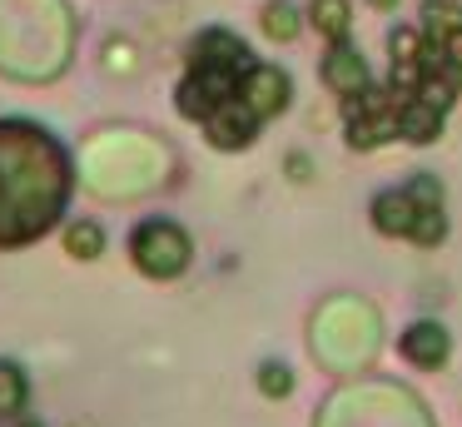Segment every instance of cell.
<instances>
[{
  "label": "cell",
  "instance_id": "obj_1",
  "mask_svg": "<svg viewBox=\"0 0 462 427\" xmlns=\"http://www.w3.org/2000/svg\"><path fill=\"white\" fill-rule=\"evenodd\" d=\"M388 85H368L363 95L338 99L343 105V129L358 154L388 144V139H408V144H432L442 135V119L462 95V60L442 50L428 30H393L388 40Z\"/></svg>",
  "mask_w": 462,
  "mask_h": 427
},
{
  "label": "cell",
  "instance_id": "obj_2",
  "mask_svg": "<svg viewBox=\"0 0 462 427\" xmlns=\"http://www.w3.org/2000/svg\"><path fill=\"white\" fill-rule=\"evenodd\" d=\"M75 199V154L51 125L0 115V254L60 234Z\"/></svg>",
  "mask_w": 462,
  "mask_h": 427
},
{
  "label": "cell",
  "instance_id": "obj_3",
  "mask_svg": "<svg viewBox=\"0 0 462 427\" xmlns=\"http://www.w3.org/2000/svg\"><path fill=\"white\" fill-rule=\"evenodd\" d=\"M249 65H254V50L234 30L224 25L199 30L189 40V60H184V79L174 89V109L184 119H194V125H204L224 99L239 95V79L249 75Z\"/></svg>",
  "mask_w": 462,
  "mask_h": 427
},
{
  "label": "cell",
  "instance_id": "obj_4",
  "mask_svg": "<svg viewBox=\"0 0 462 427\" xmlns=\"http://www.w3.org/2000/svg\"><path fill=\"white\" fill-rule=\"evenodd\" d=\"M130 264L140 268L144 278H154V283H174V278H184L189 264H194L189 228L174 224V218H164V214L140 218V224L130 228Z\"/></svg>",
  "mask_w": 462,
  "mask_h": 427
},
{
  "label": "cell",
  "instance_id": "obj_5",
  "mask_svg": "<svg viewBox=\"0 0 462 427\" xmlns=\"http://www.w3.org/2000/svg\"><path fill=\"white\" fill-rule=\"evenodd\" d=\"M239 99L249 105V115L259 119V125H269V119H273V115H283V109H289V99H293V79H289V70H279V65H259V60H254L249 75L239 79Z\"/></svg>",
  "mask_w": 462,
  "mask_h": 427
},
{
  "label": "cell",
  "instance_id": "obj_6",
  "mask_svg": "<svg viewBox=\"0 0 462 427\" xmlns=\"http://www.w3.org/2000/svg\"><path fill=\"white\" fill-rule=\"evenodd\" d=\"M398 353H402V363L418 367V373H442L448 357H452L448 323H438V318H412L398 338Z\"/></svg>",
  "mask_w": 462,
  "mask_h": 427
},
{
  "label": "cell",
  "instance_id": "obj_7",
  "mask_svg": "<svg viewBox=\"0 0 462 427\" xmlns=\"http://www.w3.org/2000/svg\"><path fill=\"white\" fill-rule=\"evenodd\" d=\"M199 129H204V139H209L214 149H224V154H239V149L254 144V135H259V119H254L249 105L234 95V99H224V105L214 109V115L204 119Z\"/></svg>",
  "mask_w": 462,
  "mask_h": 427
},
{
  "label": "cell",
  "instance_id": "obj_8",
  "mask_svg": "<svg viewBox=\"0 0 462 427\" xmlns=\"http://www.w3.org/2000/svg\"><path fill=\"white\" fill-rule=\"evenodd\" d=\"M323 85L338 99L363 95V89L373 85V70H368V60H363V50L348 45V40H333L328 55H323Z\"/></svg>",
  "mask_w": 462,
  "mask_h": 427
},
{
  "label": "cell",
  "instance_id": "obj_9",
  "mask_svg": "<svg viewBox=\"0 0 462 427\" xmlns=\"http://www.w3.org/2000/svg\"><path fill=\"white\" fill-rule=\"evenodd\" d=\"M412 224H418V194H412L408 184L398 189H383L378 199H373V228L388 238H408Z\"/></svg>",
  "mask_w": 462,
  "mask_h": 427
},
{
  "label": "cell",
  "instance_id": "obj_10",
  "mask_svg": "<svg viewBox=\"0 0 462 427\" xmlns=\"http://www.w3.org/2000/svg\"><path fill=\"white\" fill-rule=\"evenodd\" d=\"M31 397H35L31 367H25L21 357H5V353H0V427H11L15 417L31 413Z\"/></svg>",
  "mask_w": 462,
  "mask_h": 427
},
{
  "label": "cell",
  "instance_id": "obj_11",
  "mask_svg": "<svg viewBox=\"0 0 462 427\" xmlns=\"http://www.w3.org/2000/svg\"><path fill=\"white\" fill-rule=\"evenodd\" d=\"M60 244L75 264H95L105 254V224L100 218H85V214H70L60 224Z\"/></svg>",
  "mask_w": 462,
  "mask_h": 427
},
{
  "label": "cell",
  "instance_id": "obj_12",
  "mask_svg": "<svg viewBox=\"0 0 462 427\" xmlns=\"http://www.w3.org/2000/svg\"><path fill=\"white\" fill-rule=\"evenodd\" d=\"M259 25H263V35H269V40L289 45V40H299L303 15H299V5H293V0H269V5H263V15H259Z\"/></svg>",
  "mask_w": 462,
  "mask_h": 427
},
{
  "label": "cell",
  "instance_id": "obj_13",
  "mask_svg": "<svg viewBox=\"0 0 462 427\" xmlns=\"http://www.w3.org/2000/svg\"><path fill=\"white\" fill-rule=\"evenodd\" d=\"M309 20H313V30H319V35H328V45H333V40H348L353 10H348V0H313Z\"/></svg>",
  "mask_w": 462,
  "mask_h": 427
},
{
  "label": "cell",
  "instance_id": "obj_14",
  "mask_svg": "<svg viewBox=\"0 0 462 427\" xmlns=\"http://www.w3.org/2000/svg\"><path fill=\"white\" fill-rule=\"evenodd\" d=\"M254 383H259V393L269 397V403H283V397H293V387H299V373H293L283 357H263Z\"/></svg>",
  "mask_w": 462,
  "mask_h": 427
},
{
  "label": "cell",
  "instance_id": "obj_15",
  "mask_svg": "<svg viewBox=\"0 0 462 427\" xmlns=\"http://www.w3.org/2000/svg\"><path fill=\"white\" fill-rule=\"evenodd\" d=\"M11 427H45V417H35V413H25V417H15Z\"/></svg>",
  "mask_w": 462,
  "mask_h": 427
},
{
  "label": "cell",
  "instance_id": "obj_16",
  "mask_svg": "<svg viewBox=\"0 0 462 427\" xmlns=\"http://www.w3.org/2000/svg\"><path fill=\"white\" fill-rule=\"evenodd\" d=\"M368 5H373V10H393L398 0H368Z\"/></svg>",
  "mask_w": 462,
  "mask_h": 427
}]
</instances>
